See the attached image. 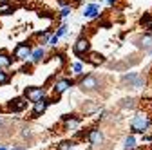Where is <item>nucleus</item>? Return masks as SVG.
<instances>
[{"label": "nucleus", "mask_w": 152, "mask_h": 150, "mask_svg": "<svg viewBox=\"0 0 152 150\" xmlns=\"http://www.w3.org/2000/svg\"><path fill=\"white\" fill-rule=\"evenodd\" d=\"M152 127V119H150V116L147 114V112H136V116L130 119V125H129V128H130V134H147V130Z\"/></svg>", "instance_id": "nucleus-1"}, {"label": "nucleus", "mask_w": 152, "mask_h": 150, "mask_svg": "<svg viewBox=\"0 0 152 150\" xmlns=\"http://www.w3.org/2000/svg\"><path fill=\"white\" fill-rule=\"evenodd\" d=\"M78 87L83 90V92H94L102 87V82L94 76V74H82L78 78Z\"/></svg>", "instance_id": "nucleus-2"}, {"label": "nucleus", "mask_w": 152, "mask_h": 150, "mask_svg": "<svg viewBox=\"0 0 152 150\" xmlns=\"http://www.w3.org/2000/svg\"><path fill=\"white\" fill-rule=\"evenodd\" d=\"M89 52H91V40L83 34L78 36V38L74 40V44H72V54L78 56V58H85Z\"/></svg>", "instance_id": "nucleus-3"}, {"label": "nucleus", "mask_w": 152, "mask_h": 150, "mask_svg": "<svg viewBox=\"0 0 152 150\" xmlns=\"http://www.w3.org/2000/svg\"><path fill=\"white\" fill-rule=\"evenodd\" d=\"M74 85H76V82H74L72 78H58V80H54V82H53L51 90H53L54 98H60L64 92H67V90L72 89Z\"/></svg>", "instance_id": "nucleus-4"}, {"label": "nucleus", "mask_w": 152, "mask_h": 150, "mask_svg": "<svg viewBox=\"0 0 152 150\" xmlns=\"http://www.w3.org/2000/svg\"><path fill=\"white\" fill-rule=\"evenodd\" d=\"M31 52H33L31 44H27V42H20V44H16V47L13 49V58L18 60V62H29Z\"/></svg>", "instance_id": "nucleus-5"}, {"label": "nucleus", "mask_w": 152, "mask_h": 150, "mask_svg": "<svg viewBox=\"0 0 152 150\" xmlns=\"http://www.w3.org/2000/svg\"><path fill=\"white\" fill-rule=\"evenodd\" d=\"M24 96L27 98L29 103H36V101H40L42 98H45V89L44 87H36V85H29L24 89Z\"/></svg>", "instance_id": "nucleus-6"}, {"label": "nucleus", "mask_w": 152, "mask_h": 150, "mask_svg": "<svg viewBox=\"0 0 152 150\" xmlns=\"http://www.w3.org/2000/svg\"><path fill=\"white\" fill-rule=\"evenodd\" d=\"M87 141H89V145L94 146V148L102 146V145L105 143V134H103V130H102L100 127L89 128V132H87Z\"/></svg>", "instance_id": "nucleus-7"}, {"label": "nucleus", "mask_w": 152, "mask_h": 150, "mask_svg": "<svg viewBox=\"0 0 152 150\" xmlns=\"http://www.w3.org/2000/svg\"><path fill=\"white\" fill-rule=\"evenodd\" d=\"M27 105H29V101L24 94L16 96L11 101H7V112H11V114H20V112H24L27 108Z\"/></svg>", "instance_id": "nucleus-8"}, {"label": "nucleus", "mask_w": 152, "mask_h": 150, "mask_svg": "<svg viewBox=\"0 0 152 150\" xmlns=\"http://www.w3.org/2000/svg\"><path fill=\"white\" fill-rule=\"evenodd\" d=\"M51 103H56V100L54 98H42L40 101H36V103H33V108H31V118H40V116H44L45 114V110H47V107L51 105Z\"/></svg>", "instance_id": "nucleus-9"}, {"label": "nucleus", "mask_w": 152, "mask_h": 150, "mask_svg": "<svg viewBox=\"0 0 152 150\" xmlns=\"http://www.w3.org/2000/svg\"><path fill=\"white\" fill-rule=\"evenodd\" d=\"M123 82L129 83V87L132 89H143L147 85V80L141 72H129L127 76H123Z\"/></svg>", "instance_id": "nucleus-10"}, {"label": "nucleus", "mask_w": 152, "mask_h": 150, "mask_svg": "<svg viewBox=\"0 0 152 150\" xmlns=\"http://www.w3.org/2000/svg\"><path fill=\"white\" fill-rule=\"evenodd\" d=\"M62 123H64V130L65 132H76L82 123V119L76 116V114H62Z\"/></svg>", "instance_id": "nucleus-11"}, {"label": "nucleus", "mask_w": 152, "mask_h": 150, "mask_svg": "<svg viewBox=\"0 0 152 150\" xmlns=\"http://www.w3.org/2000/svg\"><path fill=\"white\" fill-rule=\"evenodd\" d=\"M89 65H92V67H100V65H103L105 63V56L102 54V52H96V51H91L85 58H83Z\"/></svg>", "instance_id": "nucleus-12"}, {"label": "nucleus", "mask_w": 152, "mask_h": 150, "mask_svg": "<svg viewBox=\"0 0 152 150\" xmlns=\"http://www.w3.org/2000/svg\"><path fill=\"white\" fill-rule=\"evenodd\" d=\"M102 15V9L98 4H87L83 7V18H87V20H94V18H98Z\"/></svg>", "instance_id": "nucleus-13"}, {"label": "nucleus", "mask_w": 152, "mask_h": 150, "mask_svg": "<svg viewBox=\"0 0 152 150\" xmlns=\"http://www.w3.org/2000/svg\"><path fill=\"white\" fill-rule=\"evenodd\" d=\"M13 62H15L13 54H9L7 49H0V69H9Z\"/></svg>", "instance_id": "nucleus-14"}, {"label": "nucleus", "mask_w": 152, "mask_h": 150, "mask_svg": "<svg viewBox=\"0 0 152 150\" xmlns=\"http://www.w3.org/2000/svg\"><path fill=\"white\" fill-rule=\"evenodd\" d=\"M44 58H45V49H44V47L40 45V47L33 49L29 62H31V65H38V63H42V62H44Z\"/></svg>", "instance_id": "nucleus-15"}, {"label": "nucleus", "mask_w": 152, "mask_h": 150, "mask_svg": "<svg viewBox=\"0 0 152 150\" xmlns=\"http://www.w3.org/2000/svg\"><path fill=\"white\" fill-rule=\"evenodd\" d=\"M138 45L145 52H150L152 51V33H143V36H140V38H138Z\"/></svg>", "instance_id": "nucleus-16"}, {"label": "nucleus", "mask_w": 152, "mask_h": 150, "mask_svg": "<svg viewBox=\"0 0 152 150\" xmlns=\"http://www.w3.org/2000/svg\"><path fill=\"white\" fill-rule=\"evenodd\" d=\"M16 11V6L13 4V0H2L0 2V16H7Z\"/></svg>", "instance_id": "nucleus-17"}, {"label": "nucleus", "mask_w": 152, "mask_h": 150, "mask_svg": "<svg viewBox=\"0 0 152 150\" xmlns=\"http://www.w3.org/2000/svg\"><path fill=\"white\" fill-rule=\"evenodd\" d=\"M140 25L143 27L145 33H152V15H150V13H145V15L140 18Z\"/></svg>", "instance_id": "nucleus-18"}, {"label": "nucleus", "mask_w": 152, "mask_h": 150, "mask_svg": "<svg viewBox=\"0 0 152 150\" xmlns=\"http://www.w3.org/2000/svg\"><path fill=\"white\" fill-rule=\"evenodd\" d=\"M136 146H138V139H136L134 134H129V136L123 139V148H125V150H136Z\"/></svg>", "instance_id": "nucleus-19"}, {"label": "nucleus", "mask_w": 152, "mask_h": 150, "mask_svg": "<svg viewBox=\"0 0 152 150\" xmlns=\"http://www.w3.org/2000/svg\"><path fill=\"white\" fill-rule=\"evenodd\" d=\"M76 146H78V143H76L74 139H65V141L58 143L56 150H76Z\"/></svg>", "instance_id": "nucleus-20"}, {"label": "nucleus", "mask_w": 152, "mask_h": 150, "mask_svg": "<svg viewBox=\"0 0 152 150\" xmlns=\"http://www.w3.org/2000/svg\"><path fill=\"white\" fill-rule=\"evenodd\" d=\"M71 72L74 74V76H82V74H85L83 72V63L82 62H74V63H71Z\"/></svg>", "instance_id": "nucleus-21"}, {"label": "nucleus", "mask_w": 152, "mask_h": 150, "mask_svg": "<svg viewBox=\"0 0 152 150\" xmlns=\"http://www.w3.org/2000/svg\"><path fill=\"white\" fill-rule=\"evenodd\" d=\"M9 82H11L9 72H6V69H0V87H2V85H7Z\"/></svg>", "instance_id": "nucleus-22"}, {"label": "nucleus", "mask_w": 152, "mask_h": 150, "mask_svg": "<svg viewBox=\"0 0 152 150\" xmlns=\"http://www.w3.org/2000/svg\"><path fill=\"white\" fill-rule=\"evenodd\" d=\"M136 105H138V101H136L134 98H125V100H123V103H121V107H123V108H134Z\"/></svg>", "instance_id": "nucleus-23"}, {"label": "nucleus", "mask_w": 152, "mask_h": 150, "mask_svg": "<svg viewBox=\"0 0 152 150\" xmlns=\"http://www.w3.org/2000/svg\"><path fill=\"white\" fill-rule=\"evenodd\" d=\"M58 42H60V36H58V34H56V33H54V34L51 36V38H49V42H47V45H49L51 49H54V47H58Z\"/></svg>", "instance_id": "nucleus-24"}, {"label": "nucleus", "mask_w": 152, "mask_h": 150, "mask_svg": "<svg viewBox=\"0 0 152 150\" xmlns=\"http://www.w3.org/2000/svg\"><path fill=\"white\" fill-rule=\"evenodd\" d=\"M72 9H74L72 6H67V7H62V9H60V13H58V15H60V18H67V16H69V15L72 13Z\"/></svg>", "instance_id": "nucleus-25"}, {"label": "nucleus", "mask_w": 152, "mask_h": 150, "mask_svg": "<svg viewBox=\"0 0 152 150\" xmlns=\"http://www.w3.org/2000/svg\"><path fill=\"white\" fill-rule=\"evenodd\" d=\"M67 31H69V27H67L65 24H62V25H60L58 29H56V34H58V36H60V38H62V36H64V34H67Z\"/></svg>", "instance_id": "nucleus-26"}, {"label": "nucleus", "mask_w": 152, "mask_h": 150, "mask_svg": "<svg viewBox=\"0 0 152 150\" xmlns=\"http://www.w3.org/2000/svg\"><path fill=\"white\" fill-rule=\"evenodd\" d=\"M58 6L60 7H67V6H72V4L69 2V0H58Z\"/></svg>", "instance_id": "nucleus-27"}, {"label": "nucleus", "mask_w": 152, "mask_h": 150, "mask_svg": "<svg viewBox=\"0 0 152 150\" xmlns=\"http://www.w3.org/2000/svg\"><path fill=\"white\" fill-rule=\"evenodd\" d=\"M83 4V0H74L72 2V7H76V6H82Z\"/></svg>", "instance_id": "nucleus-28"}, {"label": "nucleus", "mask_w": 152, "mask_h": 150, "mask_svg": "<svg viewBox=\"0 0 152 150\" xmlns=\"http://www.w3.org/2000/svg\"><path fill=\"white\" fill-rule=\"evenodd\" d=\"M118 0H107V6H116Z\"/></svg>", "instance_id": "nucleus-29"}, {"label": "nucleus", "mask_w": 152, "mask_h": 150, "mask_svg": "<svg viewBox=\"0 0 152 150\" xmlns=\"http://www.w3.org/2000/svg\"><path fill=\"white\" fill-rule=\"evenodd\" d=\"M0 125H2V119H0Z\"/></svg>", "instance_id": "nucleus-30"}]
</instances>
